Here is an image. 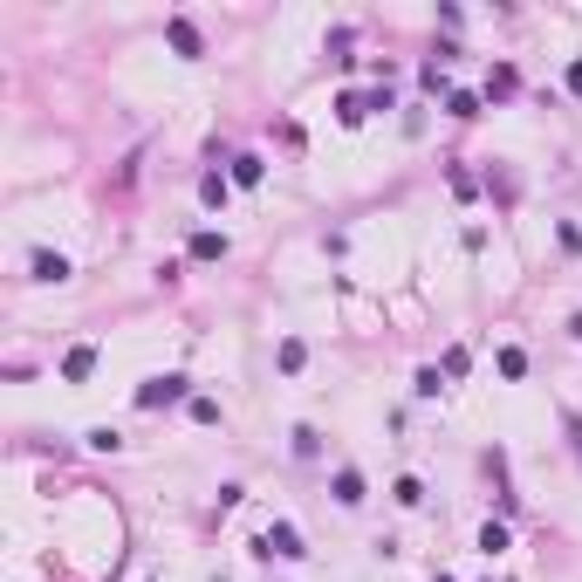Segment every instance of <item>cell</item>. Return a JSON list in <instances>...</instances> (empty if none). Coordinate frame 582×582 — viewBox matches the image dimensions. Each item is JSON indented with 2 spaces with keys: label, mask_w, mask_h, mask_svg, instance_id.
<instances>
[{
  "label": "cell",
  "mask_w": 582,
  "mask_h": 582,
  "mask_svg": "<svg viewBox=\"0 0 582 582\" xmlns=\"http://www.w3.org/2000/svg\"><path fill=\"white\" fill-rule=\"evenodd\" d=\"M179 398H185V377H144V391H138L144 412H158V404H179Z\"/></svg>",
  "instance_id": "cell-1"
},
{
  "label": "cell",
  "mask_w": 582,
  "mask_h": 582,
  "mask_svg": "<svg viewBox=\"0 0 582 582\" xmlns=\"http://www.w3.org/2000/svg\"><path fill=\"white\" fill-rule=\"evenodd\" d=\"M90 370H96V350H90V343H82V350H69V364H62V377H69V383H82V377H90Z\"/></svg>",
  "instance_id": "cell-5"
},
{
  "label": "cell",
  "mask_w": 582,
  "mask_h": 582,
  "mask_svg": "<svg viewBox=\"0 0 582 582\" xmlns=\"http://www.w3.org/2000/svg\"><path fill=\"white\" fill-rule=\"evenodd\" d=\"M568 329H576V343H582V315H576V322H568Z\"/></svg>",
  "instance_id": "cell-14"
},
{
  "label": "cell",
  "mask_w": 582,
  "mask_h": 582,
  "mask_svg": "<svg viewBox=\"0 0 582 582\" xmlns=\"http://www.w3.org/2000/svg\"><path fill=\"white\" fill-rule=\"evenodd\" d=\"M568 96H582V62H568Z\"/></svg>",
  "instance_id": "cell-13"
},
{
  "label": "cell",
  "mask_w": 582,
  "mask_h": 582,
  "mask_svg": "<svg viewBox=\"0 0 582 582\" xmlns=\"http://www.w3.org/2000/svg\"><path fill=\"white\" fill-rule=\"evenodd\" d=\"M165 34H171V48H179L185 62L199 55V28H192V21H185V15H171V21H165Z\"/></svg>",
  "instance_id": "cell-2"
},
{
  "label": "cell",
  "mask_w": 582,
  "mask_h": 582,
  "mask_svg": "<svg viewBox=\"0 0 582 582\" xmlns=\"http://www.w3.org/2000/svg\"><path fill=\"white\" fill-rule=\"evenodd\" d=\"M336 500L343 507H364V473H356V466H343V473H336Z\"/></svg>",
  "instance_id": "cell-4"
},
{
  "label": "cell",
  "mask_w": 582,
  "mask_h": 582,
  "mask_svg": "<svg viewBox=\"0 0 582 582\" xmlns=\"http://www.w3.org/2000/svg\"><path fill=\"white\" fill-rule=\"evenodd\" d=\"M439 582H445V576H439Z\"/></svg>",
  "instance_id": "cell-15"
},
{
  "label": "cell",
  "mask_w": 582,
  "mask_h": 582,
  "mask_svg": "<svg viewBox=\"0 0 582 582\" xmlns=\"http://www.w3.org/2000/svg\"><path fill=\"white\" fill-rule=\"evenodd\" d=\"M445 110H452V117H480V96H466V90H452V96H445Z\"/></svg>",
  "instance_id": "cell-10"
},
{
  "label": "cell",
  "mask_w": 582,
  "mask_h": 582,
  "mask_svg": "<svg viewBox=\"0 0 582 582\" xmlns=\"http://www.w3.org/2000/svg\"><path fill=\"white\" fill-rule=\"evenodd\" d=\"M261 171H267V165H261L254 151H247V158H233V179H240V185H261Z\"/></svg>",
  "instance_id": "cell-8"
},
{
  "label": "cell",
  "mask_w": 582,
  "mask_h": 582,
  "mask_svg": "<svg viewBox=\"0 0 582 582\" xmlns=\"http://www.w3.org/2000/svg\"><path fill=\"white\" fill-rule=\"evenodd\" d=\"M219 254H227L219 233H192V261H219Z\"/></svg>",
  "instance_id": "cell-7"
},
{
  "label": "cell",
  "mask_w": 582,
  "mask_h": 582,
  "mask_svg": "<svg viewBox=\"0 0 582 582\" xmlns=\"http://www.w3.org/2000/svg\"><path fill=\"white\" fill-rule=\"evenodd\" d=\"M261 548H267V555H308V548H302V535H295L288 521H281V528H267V535H261Z\"/></svg>",
  "instance_id": "cell-3"
},
{
  "label": "cell",
  "mask_w": 582,
  "mask_h": 582,
  "mask_svg": "<svg viewBox=\"0 0 582 582\" xmlns=\"http://www.w3.org/2000/svg\"><path fill=\"white\" fill-rule=\"evenodd\" d=\"M34 281H69V261L62 254H34Z\"/></svg>",
  "instance_id": "cell-6"
},
{
  "label": "cell",
  "mask_w": 582,
  "mask_h": 582,
  "mask_svg": "<svg viewBox=\"0 0 582 582\" xmlns=\"http://www.w3.org/2000/svg\"><path fill=\"white\" fill-rule=\"evenodd\" d=\"M391 493H398V500H404V507H418V500H425V487H418V480H412V473H404V480H398V487H391Z\"/></svg>",
  "instance_id": "cell-12"
},
{
  "label": "cell",
  "mask_w": 582,
  "mask_h": 582,
  "mask_svg": "<svg viewBox=\"0 0 582 582\" xmlns=\"http://www.w3.org/2000/svg\"><path fill=\"white\" fill-rule=\"evenodd\" d=\"M480 548L500 555V548H507V528H500V521H487V528H480Z\"/></svg>",
  "instance_id": "cell-11"
},
{
  "label": "cell",
  "mask_w": 582,
  "mask_h": 582,
  "mask_svg": "<svg viewBox=\"0 0 582 582\" xmlns=\"http://www.w3.org/2000/svg\"><path fill=\"white\" fill-rule=\"evenodd\" d=\"M199 199L206 206H227V179H219V171H206V179H199Z\"/></svg>",
  "instance_id": "cell-9"
}]
</instances>
